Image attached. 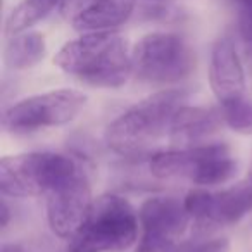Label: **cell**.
<instances>
[{
  "instance_id": "cell-1",
  "label": "cell",
  "mask_w": 252,
  "mask_h": 252,
  "mask_svg": "<svg viewBox=\"0 0 252 252\" xmlns=\"http://www.w3.org/2000/svg\"><path fill=\"white\" fill-rule=\"evenodd\" d=\"M54 64L69 76L97 88H119L133 76L131 50L116 32L83 33L61 47Z\"/></svg>"
},
{
  "instance_id": "cell-2",
  "label": "cell",
  "mask_w": 252,
  "mask_h": 252,
  "mask_svg": "<svg viewBox=\"0 0 252 252\" xmlns=\"http://www.w3.org/2000/svg\"><path fill=\"white\" fill-rule=\"evenodd\" d=\"M187 100L189 92L183 88H168L149 95L109 123L105 144L121 158L147 156L152 145L168 135L173 116Z\"/></svg>"
},
{
  "instance_id": "cell-3",
  "label": "cell",
  "mask_w": 252,
  "mask_h": 252,
  "mask_svg": "<svg viewBox=\"0 0 252 252\" xmlns=\"http://www.w3.org/2000/svg\"><path fill=\"white\" fill-rule=\"evenodd\" d=\"M138 231V211L130 200L118 193H102L69 238L67 252H125L135 247Z\"/></svg>"
},
{
  "instance_id": "cell-4",
  "label": "cell",
  "mask_w": 252,
  "mask_h": 252,
  "mask_svg": "<svg viewBox=\"0 0 252 252\" xmlns=\"http://www.w3.org/2000/svg\"><path fill=\"white\" fill-rule=\"evenodd\" d=\"M237 159L226 144H200L149 156V171L159 180L185 178L197 187L228 183L237 175Z\"/></svg>"
},
{
  "instance_id": "cell-5",
  "label": "cell",
  "mask_w": 252,
  "mask_h": 252,
  "mask_svg": "<svg viewBox=\"0 0 252 252\" xmlns=\"http://www.w3.org/2000/svg\"><path fill=\"white\" fill-rule=\"evenodd\" d=\"M78 168L69 156L56 152L5 156L0 161V192L16 199L47 195Z\"/></svg>"
},
{
  "instance_id": "cell-6",
  "label": "cell",
  "mask_w": 252,
  "mask_h": 252,
  "mask_svg": "<svg viewBox=\"0 0 252 252\" xmlns=\"http://www.w3.org/2000/svg\"><path fill=\"white\" fill-rule=\"evenodd\" d=\"M133 76L149 83H178L195 71L190 43L176 33L156 32L142 36L131 49Z\"/></svg>"
},
{
  "instance_id": "cell-7",
  "label": "cell",
  "mask_w": 252,
  "mask_h": 252,
  "mask_svg": "<svg viewBox=\"0 0 252 252\" xmlns=\"http://www.w3.org/2000/svg\"><path fill=\"white\" fill-rule=\"evenodd\" d=\"M85 104L87 95L71 88L30 95L5 109L2 114V128L11 133H33L45 128L64 126L76 119Z\"/></svg>"
},
{
  "instance_id": "cell-8",
  "label": "cell",
  "mask_w": 252,
  "mask_h": 252,
  "mask_svg": "<svg viewBox=\"0 0 252 252\" xmlns=\"http://www.w3.org/2000/svg\"><path fill=\"white\" fill-rule=\"evenodd\" d=\"M183 202L199 231L207 233L214 228L235 224L252 211V176L221 192L197 187L183 197Z\"/></svg>"
},
{
  "instance_id": "cell-9",
  "label": "cell",
  "mask_w": 252,
  "mask_h": 252,
  "mask_svg": "<svg viewBox=\"0 0 252 252\" xmlns=\"http://www.w3.org/2000/svg\"><path fill=\"white\" fill-rule=\"evenodd\" d=\"M140 237L133 252H176V238L189 228L190 218L178 197L154 195L138 207Z\"/></svg>"
},
{
  "instance_id": "cell-10",
  "label": "cell",
  "mask_w": 252,
  "mask_h": 252,
  "mask_svg": "<svg viewBox=\"0 0 252 252\" xmlns=\"http://www.w3.org/2000/svg\"><path fill=\"white\" fill-rule=\"evenodd\" d=\"M47 221L54 235L69 240L83 224L94 199L87 173L78 168L73 175L47 193Z\"/></svg>"
},
{
  "instance_id": "cell-11",
  "label": "cell",
  "mask_w": 252,
  "mask_h": 252,
  "mask_svg": "<svg viewBox=\"0 0 252 252\" xmlns=\"http://www.w3.org/2000/svg\"><path fill=\"white\" fill-rule=\"evenodd\" d=\"M209 85L220 104L245 97V69L237 47L228 36L214 42L209 61Z\"/></svg>"
},
{
  "instance_id": "cell-12",
  "label": "cell",
  "mask_w": 252,
  "mask_h": 252,
  "mask_svg": "<svg viewBox=\"0 0 252 252\" xmlns=\"http://www.w3.org/2000/svg\"><path fill=\"white\" fill-rule=\"evenodd\" d=\"M220 109L204 105H182L175 112L169 125L168 137L178 147L206 144V140L223 126Z\"/></svg>"
},
{
  "instance_id": "cell-13",
  "label": "cell",
  "mask_w": 252,
  "mask_h": 252,
  "mask_svg": "<svg viewBox=\"0 0 252 252\" xmlns=\"http://www.w3.org/2000/svg\"><path fill=\"white\" fill-rule=\"evenodd\" d=\"M135 5L137 0H92L71 19V25L81 33L114 32L130 19Z\"/></svg>"
},
{
  "instance_id": "cell-14",
  "label": "cell",
  "mask_w": 252,
  "mask_h": 252,
  "mask_svg": "<svg viewBox=\"0 0 252 252\" xmlns=\"http://www.w3.org/2000/svg\"><path fill=\"white\" fill-rule=\"evenodd\" d=\"M45 56V36L38 32H23L18 35H12L4 50L5 64L14 71L30 69V67L42 63Z\"/></svg>"
},
{
  "instance_id": "cell-15",
  "label": "cell",
  "mask_w": 252,
  "mask_h": 252,
  "mask_svg": "<svg viewBox=\"0 0 252 252\" xmlns=\"http://www.w3.org/2000/svg\"><path fill=\"white\" fill-rule=\"evenodd\" d=\"M64 0H23L12 9L5 21V33L9 36L28 32L32 26L45 19L56 7H61Z\"/></svg>"
},
{
  "instance_id": "cell-16",
  "label": "cell",
  "mask_w": 252,
  "mask_h": 252,
  "mask_svg": "<svg viewBox=\"0 0 252 252\" xmlns=\"http://www.w3.org/2000/svg\"><path fill=\"white\" fill-rule=\"evenodd\" d=\"M224 126L238 135H252V100L240 97L226 104H220Z\"/></svg>"
},
{
  "instance_id": "cell-17",
  "label": "cell",
  "mask_w": 252,
  "mask_h": 252,
  "mask_svg": "<svg viewBox=\"0 0 252 252\" xmlns=\"http://www.w3.org/2000/svg\"><path fill=\"white\" fill-rule=\"evenodd\" d=\"M230 247L231 244L226 237H214L192 247H183V252H230Z\"/></svg>"
},
{
  "instance_id": "cell-18",
  "label": "cell",
  "mask_w": 252,
  "mask_h": 252,
  "mask_svg": "<svg viewBox=\"0 0 252 252\" xmlns=\"http://www.w3.org/2000/svg\"><path fill=\"white\" fill-rule=\"evenodd\" d=\"M238 33L242 40L249 45H252V5H245L240 9L238 16Z\"/></svg>"
},
{
  "instance_id": "cell-19",
  "label": "cell",
  "mask_w": 252,
  "mask_h": 252,
  "mask_svg": "<svg viewBox=\"0 0 252 252\" xmlns=\"http://www.w3.org/2000/svg\"><path fill=\"white\" fill-rule=\"evenodd\" d=\"M92 0H64L63 5H61V12H63L66 18L73 19L81 9H85Z\"/></svg>"
},
{
  "instance_id": "cell-20",
  "label": "cell",
  "mask_w": 252,
  "mask_h": 252,
  "mask_svg": "<svg viewBox=\"0 0 252 252\" xmlns=\"http://www.w3.org/2000/svg\"><path fill=\"white\" fill-rule=\"evenodd\" d=\"M0 216H2V221H0V224H2V228H7L9 221H11V209H9L7 200H5V197H4V199H2V206H0Z\"/></svg>"
},
{
  "instance_id": "cell-21",
  "label": "cell",
  "mask_w": 252,
  "mask_h": 252,
  "mask_svg": "<svg viewBox=\"0 0 252 252\" xmlns=\"http://www.w3.org/2000/svg\"><path fill=\"white\" fill-rule=\"evenodd\" d=\"M0 252H23V249L16 244H4L2 249H0Z\"/></svg>"
},
{
  "instance_id": "cell-22",
  "label": "cell",
  "mask_w": 252,
  "mask_h": 252,
  "mask_svg": "<svg viewBox=\"0 0 252 252\" xmlns=\"http://www.w3.org/2000/svg\"><path fill=\"white\" fill-rule=\"evenodd\" d=\"M154 2H168V0H154Z\"/></svg>"
},
{
  "instance_id": "cell-23",
  "label": "cell",
  "mask_w": 252,
  "mask_h": 252,
  "mask_svg": "<svg viewBox=\"0 0 252 252\" xmlns=\"http://www.w3.org/2000/svg\"><path fill=\"white\" fill-rule=\"evenodd\" d=\"M176 252H183V247L182 249H176Z\"/></svg>"
},
{
  "instance_id": "cell-24",
  "label": "cell",
  "mask_w": 252,
  "mask_h": 252,
  "mask_svg": "<svg viewBox=\"0 0 252 252\" xmlns=\"http://www.w3.org/2000/svg\"><path fill=\"white\" fill-rule=\"evenodd\" d=\"M249 176H252V166H251V171H249Z\"/></svg>"
}]
</instances>
